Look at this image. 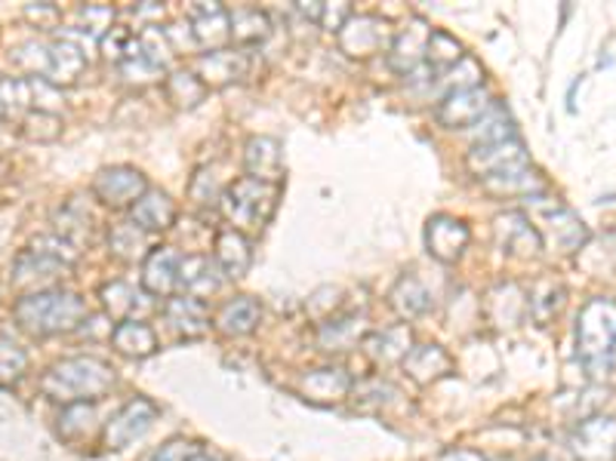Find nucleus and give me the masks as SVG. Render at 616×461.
<instances>
[{
	"label": "nucleus",
	"mask_w": 616,
	"mask_h": 461,
	"mask_svg": "<svg viewBox=\"0 0 616 461\" xmlns=\"http://www.w3.org/2000/svg\"><path fill=\"white\" fill-rule=\"evenodd\" d=\"M111 345L114 351L123 354V357H133V360H142V357H151L158 351V336L149 324L142 320H127V324L114 326L111 332Z\"/></svg>",
	"instance_id": "nucleus-30"
},
{
	"label": "nucleus",
	"mask_w": 616,
	"mask_h": 461,
	"mask_svg": "<svg viewBox=\"0 0 616 461\" xmlns=\"http://www.w3.org/2000/svg\"><path fill=\"white\" fill-rule=\"evenodd\" d=\"M145 191H149V182L133 166H109L93 178V194L111 209H121V206L133 209Z\"/></svg>",
	"instance_id": "nucleus-9"
},
{
	"label": "nucleus",
	"mask_w": 616,
	"mask_h": 461,
	"mask_svg": "<svg viewBox=\"0 0 616 461\" xmlns=\"http://www.w3.org/2000/svg\"><path fill=\"white\" fill-rule=\"evenodd\" d=\"M78 16H81L83 31H87V34H93L97 41H102L111 28H114V10L105 7V3H90V7H81Z\"/></svg>",
	"instance_id": "nucleus-46"
},
{
	"label": "nucleus",
	"mask_w": 616,
	"mask_h": 461,
	"mask_svg": "<svg viewBox=\"0 0 616 461\" xmlns=\"http://www.w3.org/2000/svg\"><path fill=\"white\" fill-rule=\"evenodd\" d=\"M229 31H232L234 43L253 47V43H262L272 34V22H269V16L260 13V10L241 7V10H232V13H229Z\"/></svg>",
	"instance_id": "nucleus-34"
},
{
	"label": "nucleus",
	"mask_w": 616,
	"mask_h": 461,
	"mask_svg": "<svg viewBox=\"0 0 616 461\" xmlns=\"http://www.w3.org/2000/svg\"><path fill=\"white\" fill-rule=\"evenodd\" d=\"M244 166L253 178L277 185L281 176H284V151H281V142L272 136L246 139Z\"/></svg>",
	"instance_id": "nucleus-17"
},
{
	"label": "nucleus",
	"mask_w": 616,
	"mask_h": 461,
	"mask_svg": "<svg viewBox=\"0 0 616 461\" xmlns=\"http://www.w3.org/2000/svg\"><path fill=\"white\" fill-rule=\"evenodd\" d=\"M166 99L176 105V109H198L206 99V86L201 83V78L194 71H173L166 78Z\"/></svg>",
	"instance_id": "nucleus-38"
},
{
	"label": "nucleus",
	"mask_w": 616,
	"mask_h": 461,
	"mask_svg": "<svg viewBox=\"0 0 616 461\" xmlns=\"http://www.w3.org/2000/svg\"><path fill=\"white\" fill-rule=\"evenodd\" d=\"M260 301L253 296H238V299H229L222 305L220 314H216V326L225 336H250L260 326Z\"/></svg>",
	"instance_id": "nucleus-29"
},
{
	"label": "nucleus",
	"mask_w": 616,
	"mask_h": 461,
	"mask_svg": "<svg viewBox=\"0 0 616 461\" xmlns=\"http://www.w3.org/2000/svg\"><path fill=\"white\" fill-rule=\"evenodd\" d=\"M349 19H352V7H349V3H336V7H333V3H324V10H321V22H317V25L340 34V28H343Z\"/></svg>",
	"instance_id": "nucleus-52"
},
{
	"label": "nucleus",
	"mask_w": 616,
	"mask_h": 461,
	"mask_svg": "<svg viewBox=\"0 0 616 461\" xmlns=\"http://www.w3.org/2000/svg\"><path fill=\"white\" fill-rule=\"evenodd\" d=\"M428 38H432V28L425 19L413 16L404 31H397L395 41L388 47V65L397 71V74H411L425 62V47H428Z\"/></svg>",
	"instance_id": "nucleus-13"
},
{
	"label": "nucleus",
	"mask_w": 616,
	"mask_h": 461,
	"mask_svg": "<svg viewBox=\"0 0 616 461\" xmlns=\"http://www.w3.org/2000/svg\"><path fill=\"white\" fill-rule=\"evenodd\" d=\"M481 185H484V191H491L493 197H521V201L546 191V182H543V176L536 173L531 163L515 166V170H506V173H499V176L484 178Z\"/></svg>",
	"instance_id": "nucleus-26"
},
{
	"label": "nucleus",
	"mask_w": 616,
	"mask_h": 461,
	"mask_svg": "<svg viewBox=\"0 0 616 461\" xmlns=\"http://www.w3.org/2000/svg\"><path fill=\"white\" fill-rule=\"evenodd\" d=\"M534 461H555V459H546V455H539V459H534Z\"/></svg>",
	"instance_id": "nucleus-57"
},
{
	"label": "nucleus",
	"mask_w": 616,
	"mask_h": 461,
	"mask_svg": "<svg viewBox=\"0 0 616 461\" xmlns=\"http://www.w3.org/2000/svg\"><path fill=\"white\" fill-rule=\"evenodd\" d=\"M158 421V407L145 397H133L130 403H123L105 424V447L127 449L137 440L149 434L151 424Z\"/></svg>",
	"instance_id": "nucleus-6"
},
{
	"label": "nucleus",
	"mask_w": 616,
	"mask_h": 461,
	"mask_svg": "<svg viewBox=\"0 0 616 461\" xmlns=\"http://www.w3.org/2000/svg\"><path fill=\"white\" fill-rule=\"evenodd\" d=\"M216 265H220V272L225 277H232V280H241L246 272H250V265H253V246L246 240V234L241 230H220L216 234V258H213Z\"/></svg>",
	"instance_id": "nucleus-27"
},
{
	"label": "nucleus",
	"mask_w": 616,
	"mask_h": 461,
	"mask_svg": "<svg viewBox=\"0 0 616 461\" xmlns=\"http://www.w3.org/2000/svg\"><path fill=\"white\" fill-rule=\"evenodd\" d=\"M189 22H192L194 43H201L206 50H222V43L232 41L229 31V13L220 3H201V7H189L185 10Z\"/></svg>",
	"instance_id": "nucleus-19"
},
{
	"label": "nucleus",
	"mask_w": 616,
	"mask_h": 461,
	"mask_svg": "<svg viewBox=\"0 0 616 461\" xmlns=\"http://www.w3.org/2000/svg\"><path fill=\"white\" fill-rule=\"evenodd\" d=\"M220 286L222 272L216 262H210L201 253L182 256V262H179V289H185V296L204 301L206 296L220 293Z\"/></svg>",
	"instance_id": "nucleus-18"
},
{
	"label": "nucleus",
	"mask_w": 616,
	"mask_h": 461,
	"mask_svg": "<svg viewBox=\"0 0 616 461\" xmlns=\"http://www.w3.org/2000/svg\"><path fill=\"white\" fill-rule=\"evenodd\" d=\"M388 299H392V308H395L401 317H420V314H425L432 308V293H428L423 286V280H416L413 274L397 280L395 289L388 293Z\"/></svg>",
	"instance_id": "nucleus-35"
},
{
	"label": "nucleus",
	"mask_w": 616,
	"mask_h": 461,
	"mask_svg": "<svg viewBox=\"0 0 616 461\" xmlns=\"http://www.w3.org/2000/svg\"><path fill=\"white\" fill-rule=\"evenodd\" d=\"M336 38H340V50H343L345 55H352V59H367V55L380 53L385 47H392V41H395L388 22L367 13L352 16V19L340 28Z\"/></svg>",
	"instance_id": "nucleus-8"
},
{
	"label": "nucleus",
	"mask_w": 616,
	"mask_h": 461,
	"mask_svg": "<svg viewBox=\"0 0 616 461\" xmlns=\"http://www.w3.org/2000/svg\"><path fill=\"white\" fill-rule=\"evenodd\" d=\"M99 299L105 305L109 320L127 324V320H137V314H142L149 308V293L137 289V286L123 284V280H111L99 289Z\"/></svg>",
	"instance_id": "nucleus-22"
},
{
	"label": "nucleus",
	"mask_w": 616,
	"mask_h": 461,
	"mask_svg": "<svg viewBox=\"0 0 616 461\" xmlns=\"http://www.w3.org/2000/svg\"><path fill=\"white\" fill-rule=\"evenodd\" d=\"M441 78H447V93H453V90H472V86H481L484 71H481V65L472 59V55H463V59H460L447 74H441Z\"/></svg>",
	"instance_id": "nucleus-44"
},
{
	"label": "nucleus",
	"mask_w": 616,
	"mask_h": 461,
	"mask_svg": "<svg viewBox=\"0 0 616 461\" xmlns=\"http://www.w3.org/2000/svg\"><path fill=\"white\" fill-rule=\"evenodd\" d=\"M22 133L34 142H55L62 133V121L55 114H43V111H31L22 121Z\"/></svg>",
	"instance_id": "nucleus-45"
},
{
	"label": "nucleus",
	"mask_w": 616,
	"mask_h": 461,
	"mask_svg": "<svg viewBox=\"0 0 616 461\" xmlns=\"http://www.w3.org/2000/svg\"><path fill=\"white\" fill-rule=\"evenodd\" d=\"M493 99L484 86H472V90H453L441 99L438 105V123L447 130H472L475 123L491 111Z\"/></svg>",
	"instance_id": "nucleus-10"
},
{
	"label": "nucleus",
	"mask_w": 616,
	"mask_h": 461,
	"mask_svg": "<svg viewBox=\"0 0 616 461\" xmlns=\"http://www.w3.org/2000/svg\"><path fill=\"white\" fill-rule=\"evenodd\" d=\"M179 256L173 246H158V249H151L145 262H142V289L149 293V296H173L179 289Z\"/></svg>",
	"instance_id": "nucleus-15"
},
{
	"label": "nucleus",
	"mask_w": 616,
	"mask_h": 461,
	"mask_svg": "<svg viewBox=\"0 0 616 461\" xmlns=\"http://www.w3.org/2000/svg\"><path fill=\"white\" fill-rule=\"evenodd\" d=\"M352 391V379L345 376L343 369H312L302 376V393L315 403H333L343 400L345 393Z\"/></svg>",
	"instance_id": "nucleus-31"
},
{
	"label": "nucleus",
	"mask_w": 616,
	"mask_h": 461,
	"mask_svg": "<svg viewBox=\"0 0 616 461\" xmlns=\"http://www.w3.org/2000/svg\"><path fill=\"white\" fill-rule=\"evenodd\" d=\"M574 461H614L616 459V419L614 416H592L576 424L570 434Z\"/></svg>",
	"instance_id": "nucleus-7"
},
{
	"label": "nucleus",
	"mask_w": 616,
	"mask_h": 461,
	"mask_svg": "<svg viewBox=\"0 0 616 461\" xmlns=\"http://www.w3.org/2000/svg\"><path fill=\"white\" fill-rule=\"evenodd\" d=\"M521 206H524L521 213L531 218V225L539 234L543 249L552 246L558 253H576L579 246H586V240H589L586 222L576 216L570 206H564L562 201L546 197V194H534V197H524Z\"/></svg>",
	"instance_id": "nucleus-4"
},
{
	"label": "nucleus",
	"mask_w": 616,
	"mask_h": 461,
	"mask_svg": "<svg viewBox=\"0 0 616 461\" xmlns=\"http://www.w3.org/2000/svg\"><path fill=\"white\" fill-rule=\"evenodd\" d=\"M130 222L139 225L145 234H158V230L173 228L176 222V204L166 197L164 191L149 188L137 201V206L130 209Z\"/></svg>",
	"instance_id": "nucleus-23"
},
{
	"label": "nucleus",
	"mask_w": 616,
	"mask_h": 461,
	"mask_svg": "<svg viewBox=\"0 0 616 461\" xmlns=\"http://www.w3.org/2000/svg\"><path fill=\"white\" fill-rule=\"evenodd\" d=\"M432 461H487L484 455H481L478 449H466V447H451L441 452L438 459Z\"/></svg>",
	"instance_id": "nucleus-54"
},
{
	"label": "nucleus",
	"mask_w": 616,
	"mask_h": 461,
	"mask_svg": "<svg viewBox=\"0 0 616 461\" xmlns=\"http://www.w3.org/2000/svg\"><path fill=\"white\" fill-rule=\"evenodd\" d=\"M99 50H102L105 59H111V62L121 69L123 62H130V59H137L139 55V34L133 31V28L114 25L109 34L99 41Z\"/></svg>",
	"instance_id": "nucleus-40"
},
{
	"label": "nucleus",
	"mask_w": 616,
	"mask_h": 461,
	"mask_svg": "<svg viewBox=\"0 0 616 461\" xmlns=\"http://www.w3.org/2000/svg\"><path fill=\"white\" fill-rule=\"evenodd\" d=\"M463 43L456 41L453 34L447 31H432V38H428V47H425V65L435 71V74H447V71L463 59Z\"/></svg>",
	"instance_id": "nucleus-37"
},
{
	"label": "nucleus",
	"mask_w": 616,
	"mask_h": 461,
	"mask_svg": "<svg viewBox=\"0 0 616 461\" xmlns=\"http://www.w3.org/2000/svg\"><path fill=\"white\" fill-rule=\"evenodd\" d=\"M34 253H43V256L55 258V262H62L65 268H71V265L78 262V246L69 244L65 237H55V234L38 237V240H34Z\"/></svg>",
	"instance_id": "nucleus-48"
},
{
	"label": "nucleus",
	"mask_w": 616,
	"mask_h": 461,
	"mask_svg": "<svg viewBox=\"0 0 616 461\" xmlns=\"http://www.w3.org/2000/svg\"><path fill=\"white\" fill-rule=\"evenodd\" d=\"M527 161V148L518 139H508V142H493V145H472L466 157V166L472 170V176H478L481 182L491 176H499L506 170L524 166Z\"/></svg>",
	"instance_id": "nucleus-11"
},
{
	"label": "nucleus",
	"mask_w": 616,
	"mask_h": 461,
	"mask_svg": "<svg viewBox=\"0 0 616 461\" xmlns=\"http://www.w3.org/2000/svg\"><path fill=\"white\" fill-rule=\"evenodd\" d=\"M201 452V447H194L189 440H170L161 449H154L149 461H192Z\"/></svg>",
	"instance_id": "nucleus-51"
},
{
	"label": "nucleus",
	"mask_w": 616,
	"mask_h": 461,
	"mask_svg": "<svg viewBox=\"0 0 616 461\" xmlns=\"http://www.w3.org/2000/svg\"><path fill=\"white\" fill-rule=\"evenodd\" d=\"M28 367V354L10 339H0V385H13Z\"/></svg>",
	"instance_id": "nucleus-43"
},
{
	"label": "nucleus",
	"mask_w": 616,
	"mask_h": 461,
	"mask_svg": "<svg viewBox=\"0 0 616 461\" xmlns=\"http://www.w3.org/2000/svg\"><path fill=\"white\" fill-rule=\"evenodd\" d=\"M121 74L127 78L130 83H154L164 78L166 71L161 69V65H154V62H149L145 55H137V59H130V62H123L121 65Z\"/></svg>",
	"instance_id": "nucleus-49"
},
{
	"label": "nucleus",
	"mask_w": 616,
	"mask_h": 461,
	"mask_svg": "<svg viewBox=\"0 0 616 461\" xmlns=\"http://www.w3.org/2000/svg\"><path fill=\"white\" fill-rule=\"evenodd\" d=\"M13 65L16 69L28 71L34 78H47V69H50V43H22L19 50H13Z\"/></svg>",
	"instance_id": "nucleus-41"
},
{
	"label": "nucleus",
	"mask_w": 616,
	"mask_h": 461,
	"mask_svg": "<svg viewBox=\"0 0 616 461\" xmlns=\"http://www.w3.org/2000/svg\"><path fill=\"white\" fill-rule=\"evenodd\" d=\"M149 234L139 228V225H133V222H121V225H114V228L109 230V246L111 253L118 258H127V262H137L145 249H149V240H145Z\"/></svg>",
	"instance_id": "nucleus-39"
},
{
	"label": "nucleus",
	"mask_w": 616,
	"mask_h": 461,
	"mask_svg": "<svg viewBox=\"0 0 616 461\" xmlns=\"http://www.w3.org/2000/svg\"><path fill=\"white\" fill-rule=\"evenodd\" d=\"M472 136L475 145H493V142H508V139H518V126L512 121V114L503 102L493 99L491 111L472 126Z\"/></svg>",
	"instance_id": "nucleus-32"
},
{
	"label": "nucleus",
	"mask_w": 616,
	"mask_h": 461,
	"mask_svg": "<svg viewBox=\"0 0 616 461\" xmlns=\"http://www.w3.org/2000/svg\"><path fill=\"white\" fill-rule=\"evenodd\" d=\"M13 314L19 326L31 336H55V332L81 329L87 320V305L78 293L69 289H38L16 301Z\"/></svg>",
	"instance_id": "nucleus-3"
},
{
	"label": "nucleus",
	"mask_w": 616,
	"mask_h": 461,
	"mask_svg": "<svg viewBox=\"0 0 616 461\" xmlns=\"http://www.w3.org/2000/svg\"><path fill=\"white\" fill-rule=\"evenodd\" d=\"M576 357L589 379H607L616 357V301L592 299L576 317Z\"/></svg>",
	"instance_id": "nucleus-1"
},
{
	"label": "nucleus",
	"mask_w": 616,
	"mask_h": 461,
	"mask_svg": "<svg viewBox=\"0 0 616 461\" xmlns=\"http://www.w3.org/2000/svg\"><path fill=\"white\" fill-rule=\"evenodd\" d=\"M277 194L281 188L272 182H260V178L244 176L234 178L229 188L222 191L220 209L222 216L229 218L234 230H260L262 225H269L277 209Z\"/></svg>",
	"instance_id": "nucleus-5"
},
{
	"label": "nucleus",
	"mask_w": 616,
	"mask_h": 461,
	"mask_svg": "<svg viewBox=\"0 0 616 461\" xmlns=\"http://www.w3.org/2000/svg\"><path fill=\"white\" fill-rule=\"evenodd\" d=\"M496 244L499 249L506 253V256H515V258H534L543 253V240H539V234L536 228L531 225V218L524 216V213H506V216L496 218Z\"/></svg>",
	"instance_id": "nucleus-14"
},
{
	"label": "nucleus",
	"mask_w": 616,
	"mask_h": 461,
	"mask_svg": "<svg viewBox=\"0 0 616 461\" xmlns=\"http://www.w3.org/2000/svg\"><path fill=\"white\" fill-rule=\"evenodd\" d=\"M192 461H222V459H216V455H210V452H204V449H201V452H198Z\"/></svg>",
	"instance_id": "nucleus-56"
},
{
	"label": "nucleus",
	"mask_w": 616,
	"mask_h": 461,
	"mask_svg": "<svg viewBox=\"0 0 616 461\" xmlns=\"http://www.w3.org/2000/svg\"><path fill=\"white\" fill-rule=\"evenodd\" d=\"M164 317L170 329L182 336V339H201L206 329H210V311L201 299L192 296H173L166 299Z\"/></svg>",
	"instance_id": "nucleus-20"
},
{
	"label": "nucleus",
	"mask_w": 616,
	"mask_h": 461,
	"mask_svg": "<svg viewBox=\"0 0 616 461\" xmlns=\"http://www.w3.org/2000/svg\"><path fill=\"white\" fill-rule=\"evenodd\" d=\"M65 272V265L62 262H55V258L43 256V253H34V249H28L22 256L16 258L13 265V284L16 286H34V284H50L53 277Z\"/></svg>",
	"instance_id": "nucleus-33"
},
{
	"label": "nucleus",
	"mask_w": 616,
	"mask_h": 461,
	"mask_svg": "<svg viewBox=\"0 0 616 461\" xmlns=\"http://www.w3.org/2000/svg\"><path fill=\"white\" fill-rule=\"evenodd\" d=\"M564 296L567 293L558 280H536L527 293V314L534 317L536 324H548L555 314L562 311Z\"/></svg>",
	"instance_id": "nucleus-36"
},
{
	"label": "nucleus",
	"mask_w": 616,
	"mask_h": 461,
	"mask_svg": "<svg viewBox=\"0 0 616 461\" xmlns=\"http://www.w3.org/2000/svg\"><path fill=\"white\" fill-rule=\"evenodd\" d=\"M468 225L460 218L438 213V216L428 218L425 225V246H428V256L438 258L444 265H451L456 258L463 256V249L468 246Z\"/></svg>",
	"instance_id": "nucleus-12"
},
{
	"label": "nucleus",
	"mask_w": 616,
	"mask_h": 461,
	"mask_svg": "<svg viewBox=\"0 0 616 461\" xmlns=\"http://www.w3.org/2000/svg\"><path fill=\"white\" fill-rule=\"evenodd\" d=\"M87 71V53H83L78 43L59 38L55 43H50V69H47V78L53 86H71V83L81 81V74Z\"/></svg>",
	"instance_id": "nucleus-25"
},
{
	"label": "nucleus",
	"mask_w": 616,
	"mask_h": 461,
	"mask_svg": "<svg viewBox=\"0 0 616 461\" xmlns=\"http://www.w3.org/2000/svg\"><path fill=\"white\" fill-rule=\"evenodd\" d=\"M114 388V372L105 360L97 357H69L59 360L43 372L41 391L55 400V403H87V400H99L102 393Z\"/></svg>",
	"instance_id": "nucleus-2"
},
{
	"label": "nucleus",
	"mask_w": 616,
	"mask_h": 461,
	"mask_svg": "<svg viewBox=\"0 0 616 461\" xmlns=\"http://www.w3.org/2000/svg\"><path fill=\"white\" fill-rule=\"evenodd\" d=\"M26 16L28 19H38V22H41V19H55V7H50V3H41V7H28L26 10Z\"/></svg>",
	"instance_id": "nucleus-55"
},
{
	"label": "nucleus",
	"mask_w": 616,
	"mask_h": 461,
	"mask_svg": "<svg viewBox=\"0 0 616 461\" xmlns=\"http://www.w3.org/2000/svg\"><path fill=\"white\" fill-rule=\"evenodd\" d=\"M130 13L137 16V22L142 28H151V22L149 19H154V22H161V16H164V7H161V3H137V7H133V10H130Z\"/></svg>",
	"instance_id": "nucleus-53"
},
{
	"label": "nucleus",
	"mask_w": 616,
	"mask_h": 461,
	"mask_svg": "<svg viewBox=\"0 0 616 461\" xmlns=\"http://www.w3.org/2000/svg\"><path fill=\"white\" fill-rule=\"evenodd\" d=\"M194 74L201 78L206 90L232 86L246 74V55L234 53V50H210V53L198 55Z\"/></svg>",
	"instance_id": "nucleus-16"
},
{
	"label": "nucleus",
	"mask_w": 616,
	"mask_h": 461,
	"mask_svg": "<svg viewBox=\"0 0 616 461\" xmlns=\"http://www.w3.org/2000/svg\"><path fill=\"white\" fill-rule=\"evenodd\" d=\"M404 369L416 385H432L451 376L453 360L441 345H413V351L404 357Z\"/></svg>",
	"instance_id": "nucleus-24"
},
{
	"label": "nucleus",
	"mask_w": 616,
	"mask_h": 461,
	"mask_svg": "<svg viewBox=\"0 0 616 461\" xmlns=\"http://www.w3.org/2000/svg\"><path fill=\"white\" fill-rule=\"evenodd\" d=\"M192 201L198 204H220L222 201V182L216 176V170L213 166H204V170H198V176L192 178Z\"/></svg>",
	"instance_id": "nucleus-47"
},
{
	"label": "nucleus",
	"mask_w": 616,
	"mask_h": 461,
	"mask_svg": "<svg viewBox=\"0 0 616 461\" xmlns=\"http://www.w3.org/2000/svg\"><path fill=\"white\" fill-rule=\"evenodd\" d=\"M370 336V324L364 314H345V317H330L327 324L317 329V345L324 351H352L357 341Z\"/></svg>",
	"instance_id": "nucleus-21"
},
{
	"label": "nucleus",
	"mask_w": 616,
	"mask_h": 461,
	"mask_svg": "<svg viewBox=\"0 0 616 461\" xmlns=\"http://www.w3.org/2000/svg\"><path fill=\"white\" fill-rule=\"evenodd\" d=\"M367 345L370 357L376 360V363H404V357L413 351V332L407 324H397V326H388L383 332H373L364 339Z\"/></svg>",
	"instance_id": "nucleus-28"
},
{
	"label": "nucleus",
	"mask_w": 616,
	"mask_h": 461,
	"mask_svg": "<svg viewBox=\"0 0 616 461\" xmlns=\"http://www.w3.org/2000/svg\"><path fill=\"white\" fill-rule=\"evenodd\" d=\"M0 109L3 114H19L31 109V83L22 78H3L0 81Z\"/></svg>",
	"instance_id": "nucleus-42"
},
{
	"label": "nucleus",
	"mask_w": 616,
	"mask_h": 461,
	"mask_svg": "<svg viewBox=\"0 0 616 461\" xmlns=\"http://www.w3.org/2000/svg\"><path fill=\"white\" fill-rule=\"evenodd\" d=\"M28 83H31V105H34V111L55 114V111H59V102H62L59 86H53L50 81H43V78H31Z\"/></svg>",
	"instance_id": "nucleus-50"
}]
</instances>
